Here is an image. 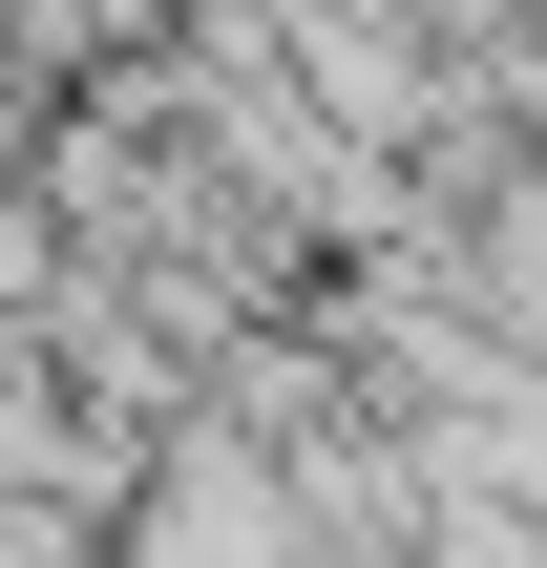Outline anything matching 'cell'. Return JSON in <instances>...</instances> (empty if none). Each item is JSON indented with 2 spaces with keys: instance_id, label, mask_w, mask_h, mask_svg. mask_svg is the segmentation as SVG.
Instances as JSON below:
<instances>
[{
  "instance_id": "obj_1",
  "label": "cell",
  "mask_w": 547,
  "mask_h": 568,
  "mask_svg": "<svg viewBox=\"0 0 547 568\" xmlns=\"http://www.w3.org/2000/svg\"><path fill=\"white\" fill-rule=\"evenodd\" d=\"M148 568H295V506H253L232 464H190V485H169V548H148Z\"/></svg>"
}]
</instances>
